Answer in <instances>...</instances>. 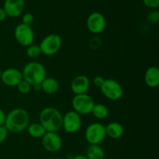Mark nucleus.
<instances>
[{"mask_svg":"<svg viewBox=\"0 0 159 159\" xmlns=\"http://www.w3.org/2000/svg\"><path fill=\"white\" fill-rule=\"evenodd\" d=\"M29 123V112L23 108H16L6 114L4 125L9 132L17 133L26 129Z\"/></svg>","mask_w":159,"mask_h":159,"instance_id":"1","label":"nucleus"},{"mask_svg":"<svg viewBox=\"0 0 159 159\" xmlns=\"http://www.w3.org/2000/svg\"><path fill=\"white\" fill-rule=\"evenodd\" d=\"M63 115L57 108L46 107L39 114V123L47 132H58L62 128Z\"/></svg>","mask_w":159,"mask_h":159,"instance_id":"2","label":"nucleus"},{"mask_svg":"<svg viewBox=\"0 0 159 159\" xmlns=\"http://www.w3.org/2000/svg\"><path fill=\"white\" fill-rule=\"evenodd\" d=\"M23 79L27 81L31 86L40 85L47 76V70L41 62H30L22 70Z\"/></svg>","mask_w":159,"mask_h":159,"instance_id":"3","label":"nucleus"},{"mask_svg":"<svg viewBox=\"0 0 159 159\" xmlns=\"http://www.w3.org/2000/svg\"><path fill=\"white\" fill-rule=\"evenodd\" d=\"M95 104L93 98L87 93L75 94L71 100L73 110L80 115H86L91 114Z\"/></svg>","mask_w":159,"mask_h":159,"instance_id":"4","label":"nucleus"},{"mask_svg":"<svg viewBox=\"0 0 159 159\" xmlns=\"http://www.w3.org/2000/svg\"><path fill=\"white\" fill-rule=\"evenodd\" d=\"M62 39L57 34H50L45 36L39 44L41 54L52 56L59 51L61 48Z\"/></svg>","mask_w":159,"mask_h":159,"instance_id":"5","label":"nucleus"},{"mask_svg":"<svg viewBox=\"0 0 159 159\" xmlns=\"http://www.w3.org/2000/svg\"><path fill=\"white\" fill-rule=\"evenodd\" d=\"M99 89L102 95L110 101H118L124 95V89L121 84L112 78L105 79Z\"/></svg>","mask_w":159,"mask_h":159,"instance_id":"6","label":"nucleus"},{"mask_svg":"<svg viewBox=\"0 0 159 159\" xmlns=\"http://www.w3.org/2000/svg\"><path fill=\"white\" fill-rule=\"evenodd\" d=\"M107 137L106 126L102 123L95 122L86 127L85 138L89 144H99Z\"/></svg>","mask_w":159,"mask_h":159,"instance_id":"7","label":"nucleus"},{"mask_svg":"<svg viewBox=\"0 0 159 159\" xmlns=\"http://www.w3.org/2000/svg\"><path fill=\"white\" fill-rule=\"evenodd\" d=\"M14 37L19 45L27 47L34 43L35 35L31 26L21 23L14 29Z\"/></svg>","mask_w":159,"mask_h":159,"instance_id":"8","label":"nucleus"},{"mask_svg":"<svg viewBox=\"0 0 159 159\" xmlns=\"http://www.w3.org/2000/svg\"><path fill=\"white\" fill-rule=\"evenodd\" d=\"M82 117L74 110L68 111L62 117V128L67 133H75L82 127Z\"/></svg>","mask_w":159,"mask_h":159,"instance_id":"9","label":"nucleus"},{"mask_svg":"<svg viewBox=\"0 0 159 159\" xmlns=\"http://www.w3.org/2000/svg\"><path fill=\"white\" fill-rule=\"evenodd\" d=\"M86 26L92 34H99L105 31L107 20L101 12H93L87 17Z\"/></svg>","mask_w":159,"mask_h":159,"instance_id":"10","label":"nucleus"},{"mask_svg":"<svg viewBox=\"0 0 159 159\" xmlns=\"http://www.w3.org/2000/svg\"><path fill=\"white\" fill-rule=\"evenodd\" d=\"M41 143L43 148L51 153L60 151L63 145L61 137L57 132H46L41 137Z\"/></svg>","mask_w":159,"mask_h":159,"instance_id":"11","label":"nucleus"},{"mask_svg":"<svg viewBox=\"0 0 159 159\" xmlns=\"http://www.w3.org/2000/svg\"><path fill=\"white\" fill-rule=\"evenodd\" d=\"M0 80L7 87H16L17 84L23 80V75L18 69L10 67L2 71Z\"/></svg>","mask_w":159,"mask_h":159,"instance_id":"12","label":"nucleus"},{"mask_svg":"<svg viewBox=\"0 0 159 159\" xmlns=\"http://www.w3.org/2000/svg\"><path fill=\"white\" fill-rule=\"evenodd\" d=\"M25 7L24 0H5L3 9L7 17L11 18L18 17L23 13Z\"/></svg>","mask_w":159,"mask_h":159,"instance_id":"13","label":"nucleus"},{"mask_svg":"<svg viewBox=\"0 0 159 159\" xmlns=\"http://www.w3.org/2000/svg\"><path fill=\"white\" fill-rule=\"evenodd\" d=\"M90 87V80L83 74L78 75L71 80V90L75 94L87 93Z\"/></svg>","mask_w":159,"mask_h":159,"instance_id":"14","label":"nucleus"},{"mask_svg":"<svg viewBox=\"0 0 159 159\" xmlns=\"http://www.w3.org/2000/svg\"><path fill=\"white\" fill-rule=\"evenodd\" d=\"M146 85L150 88H157L159 86V70L157 66L152 65L146 70L144 76Z\"/></svg>","mask_w":159,"mask_h":159,"instance_id":"15","label":"nucleus"},{"mask_svg":"<svg viewBox=\"0 0 159 159\" xmlns=\"http://www.w3.org/2000/svg\"><path fill=\"white\" fill-rule=\"evenodd\" d=\"M41 90L47 94H54L57 93L60 87V84L57 79L51 76H46L40 84Z\"/></svg>","mask_w":159,"mask_h":159,"instance_id":"16","label":"nucleus"},{"mask_svg":"<svg viewBox=\"0 0 159 159\" xmlns=\"http://www.w3.org/2000/svg\"><path fill=\"white\" fill-rule=\"evenodd\" d=\"M106 126V133L107 137L116 140L123 137L124 133V128L122 124L118 122H111Z\"/></svg>","mask_w":159,"mask_h":159,"instance_id":"17","label":"nucleus"},{"mask_svg":"<svg viewBox=\"0 0 159 159\" xmlns=\"http://www.w3.org/2000/svg\"><path fill=\"white\" fill-rule=\"evenodd\" d=\"M88 159H104L105 152L99 144H89L86 151Z\"/></svg>","mask_w":159,"mask_h":159,"instance_id":"18","label":"nucleus"},{"mask_svg":"<svg viewBox=\"0 0 159 159\" xmlns=\"http://www.w3.org/2000/svg\"><path fill=\"white\" fill-rule=\"evenodd\" d=\"M28 134L33 138H41L47 132L43 126L40 123H33L28 125L26 128Z\"/></svg>","mask_w":159,"mask_h":159,"instance_id":"19","label":"nucleus"},{"mask_svg":"<svg viewBox=\"0 0 159 159\" xmlns=\"http://www.w3.org/2000/svg\"><path fill=\"white\" fill-rule=\"evenodd\" d=\"M91 114H93V116L97 119H105L109 115V109L105 104L102 103H95Z\"/></svg>","mask_w":159,"mask_h":159,"instance_id":"20","label":"nucleus"},{"mask_svg":"<svg viewBox=\"0 0 159 159\" xmlns=\"http://www.w3.org/2000/svg\"><path fill=\"white\" fill-rule=\"evenodd\" d=\"M26 55L31 59H35L41 55V51L39 45H34V43L31 44L29 46L26 47Z\"/></svg>","mask_w":159,"mask_h":159,"instance_id":"21","label":"nucleus"},{"mask_svg":"<svg viewBox=\"0 0 159 159\" xmlns=\"http://www.w3.org/2000/svg\"><path fill=\"white\" fill-rule=\"evenodd\" d=\"M16 87L18 91L20 92V94H29L30 92L31 91V90H32V86H31L27 81H26L23 79L17 84Z\"/></svg>","mask_w":159,"mask_h":159,"instance_id":"22","label":"nucleus"},{"mask_svg":"<svg viewBox=\"0 0 159 159\" xmlns=\"http://www.w3.org/2000/svg\"><path fill=\"white\" fill-rule=\"evenodd\" d=\"M148 21L152 24H155L159 20V12L157 10H152L148 14L147 16Z\"/></svg>","mask_w":159,"mask_h":159,"instance_id":"23","label":"nucleus"},{"mask_svg":"<svg viewBox=\"0 0 159 159\" xmlns=\"http://www.w3.org/2000/svg\"><path fill=\"white\" fill-rule=\"evenodd\" d=\"M34 21V17L32 13L30 12H26L22 17V23H24L26 25H29L31 26L32 23Z\"/></svg>","mask_w":159,"mask_h":159,"instance_id":"24","label":"nucleus"},{"mask_svg":"<svg viewBox=\"0 0 159 159\" xmlns=\"http://www.w3.org/2000/svg\"><path fill=\"white\" fill-rule=\"evenodd\" d=\"M144 6L150 9H157L159 6V0H143Z\"/></svg>","mask_w":159,"mask_h":159,"instance_id":"25","label":"nucleus"},{"mask_svg":"<svg viewBox=\"0 0 159 159\" xmlns=\"http://www.w3.org/2000/svg\"><path fill=\"white\" fill-rule=\"evenodd\" d=\"M8 134H9V131L6 129L5 125L0 126V143H3L7 139Z\"/></svg>","mask_w":159,"mask_h":159,"instance_id":"26","label":"nucleus"},{"mask_svg":"<svg viewBox=\"0 0 159 159\" xmlns=\"http://www.w3.org/2000/svg\"><path fill=\"white\" fill-rule=\"evenodd\" d=\"M104 80H105V78L102 77V76H96L93 79V84H94L95 87L99 88L102 86V84H103Z\"/></svg>","mask_w":159,"mask_h":159,"instance_id":"27","label":"nucleus"},{"mask_svg":"<svg viewBox=\"0 0 159 159\" xmlns=\"http://www.w3.org/2000/svg\"><path fill=\"white\" fill-rule=\"evenodd\" d=\"M6 116V114L5 113L4 111H3L2 108H0V126H2V125L5 124Z\"/></svg>","mask_w":159,"mask_h":159,"instance_id":"28","label":"nucleus"},{"mask_svg":"<svg viewBox=\"0 0 159 159\" xmlns=\"http://www.w3.org/2000/svg\"><path fill=\"white\" fill-rule=\"evenodd\" d=\"M7 17V14H6V11L4 10L3 8H0V22L4 21Z\"/></svg>","mask_w":159,"mask_h":159,"instance_id":"29","label":"nucleus"},{"mask_svg":"<svg viewBox=\"0 0 159 159\" xmlns=\"http://www.w3.org/2000/svg\"><path fill=\"white\" fill-rule=\"evenodd\" d=\"M72 159H88V157L83 154H78V155L73 156Z\"/></svg>","mask_w":159,"mask_h":159,"instance_id":"30","label":"nucleus"},{"mask_svg":"<svg viewBox=\"0 0 159 159\" xmlns=\"http://www.w3.org/2000/svg\"><path fill=\"white\" fill-rule=\"evenodd\" d=\"M49 159H60V158H57V157H51V158H49Z\"/></svg>","mask_w":159,"mask_h":159,"instance_id":"31","label":"nucleus"},{"mask_svg":"<svg viewBox=\"0 0 159 159\" xmlns=\"http://www.w3.org/2000/svg\"><path fill=\"white\" fill-rule=\"evenodd\" d=\"M1 75H2V70H0V78H1Z\"/></svg>","mask_w":159,"mask_h":159,"instance_id":"32","label":"nucleus"},{"mask_svg":"<svg viewBox=\"0 0 159 159\" xmlns=\"http://www.w3.org/2000/svg\"><path fill=\"white\" fill-rule=\"evenodd\" d=\"M113 159H116V158H113Z\"/></svg>","mask_w":159,"mask_h":159,"instance_id":"33","label":"nucleus"}]
</instances>
